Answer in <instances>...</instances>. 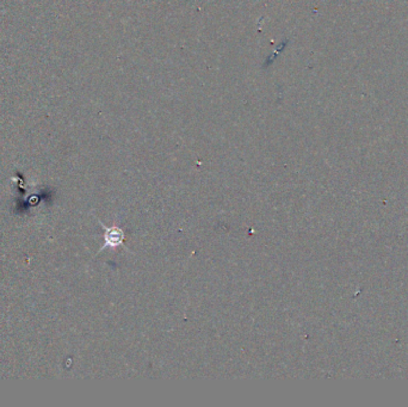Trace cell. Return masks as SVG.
I'll return each mask as SVG.
<instances>
[{"instance_id": "cell-1", "label": "cell", "mask_w": 408, "mask_h": 407, "mask_svg": "<svg viewBox=\"0 0 408 407\" xmlns=\"http://www.w3.org/2000/svg\"><path fill=\"white\" fill-rule=\"evenodd\" d=\"M105 246L116 247L122 245L124 240V233L120 227H110L105 228Z\"/></svg>"}]
</instances>
